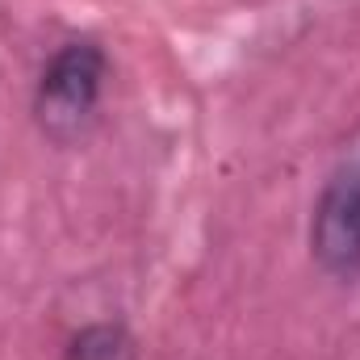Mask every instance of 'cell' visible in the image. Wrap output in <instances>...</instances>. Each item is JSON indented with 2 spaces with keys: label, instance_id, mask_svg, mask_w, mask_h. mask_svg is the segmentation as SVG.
I'll return each mask as SVG.
<instances>
[{
  "label": "cell",
  "instance_id": "cell-1",
  "mask_svg": "<svg viewBox=\"0 0 360 360\" xmlns=\"http://www.w3.org/2000/svg\"><path fill=\"white\" fill-rule=\"evenodd\" d=\"M109 80V59L92 38L63 42L34 89V117L51 143H76L92 126Z\"/></svg>",
  "mask_w": 360,
  "mask_h": 360
},
{
  "label": "cell",
  "instance_id": "cell-2",
  "mask_svg": "<svg viewBox=\"0 0 360 360\" xmlns=\"http://www.w3.org/2000/svg\"><path fill=\"white\" fill-rule=\"evenodd\" d=\"M310 256L335 281L360 276V139L344 151L314 201Z\"/></svg>",
  "mask_w": 360,
  "mask_h": 360
},
{
  "label": "cell",
  "instance_id": "cell-3",
  "mask_svg": "<svg viewBox=\"0 0 360 360\" xmlns=\"http://www.w3.org/2000/svg\"><path fill=\"white\" fill-rule=\"evenodd\" d=\"M122 352L126 348H122V335L113 327H92L72 344V360H117Z\"/></svg>",
  "mask_w": 360,
  "mask_h": 360
}]
</instances>
